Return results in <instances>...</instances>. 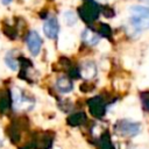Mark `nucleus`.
<instances>
[{
    "label": "nucleus",
    "mask_w": 149,
    "mask_h": 149,
    "mask_svg": "<svg viewBox=\"0 0 149 149\" xmlns=\"http://www.w3.org/2000/svg\"><path fill=\"white\" fill-rule=\"evenodd\" d=\"M129 21L132 27L136 31L149 29V7H144V6L130 7Z\"/></svg>",
    "instance_id": "f257e3e1"
},
{
    "label": "nucleus",
    "mask_w": 149,
    "mask_h": 149,
    "mask_svg": "<svg viewBox=\"0 0 149 149\" xmlns=\"http://www.w3.org/2000/svg\"><path fill=\"white\" fill-rule=\"evenodd\" d=\"M115 129L122 136H135L140 133L141 126L137 122H133L129 120H121L115 126Z\"/></svg>",
    "instance_id": "f03ea898"
},
{
    "label": "nucleus",
    "mask_w": 149,
    "mask_h": 149,
    "mask_svg": "<svg viewBox=\"0 0 149 149\" xmlns=\"http://www.w3.org/2000/svg\"><path fill=\"white\" fill-rule=\"evenodd\" d=\"M26 43H27V48H28L29 52L33 56H37L40 54L41 48H42V38L40 37L37 31H35V30L29 31Z\"/></svg>",
    "instance_id": "7ed1b4c3"
},
{
    "label": "nucleus",
    "mask_w": 149,
    "mask_h": 149,
    "mask_svg": "<svg viewBox=\"0 0 149 149\" xmlns=\"http://www.w3.org/2000/svg\"><path fill=\"white\" fill-rule=\"evenodd\" d=\"M58 31H59V23H58L57 19L54 17V16L48 17L44 21V24H43V33H44V35L48 38H50V40H54V38L57 37Z\"/></svg>",
    "instance_id": "20e7f679"
},
{
    "label": "nucleus",
    "mask_w": 149,
    "mask_h": 149,
    "mask_svg": "<svg viewBox=\"0 0 149 149\" xmlns=\"http://www.w3.org/2000/svg\"><path fill=\"white\" fill-rule=\"evenodd\" d=\"M56 87H57V90H58L59 92H62V93H68V92L72 91L73 85H72V83H71L68 78L62 77V78H58V79H57V81H56Z\"/></svg>",
    "instance_id": "39448f33"
},
{
    "label": "nucleus",
    "mask_w": 149,
    "mask_h": 149,
    "mask_svg": "<svg viewBox=\"0 0 149 149\" xmlns=\"http://www.w3.org/2000/svg\"><path fill=\"white\" fill-rule=\"evenodd\" d=\"M83 40L87 43V44H91V45H93V44H97L98 43V41H99V36L98 35H95L93 31H91L90 29H85L84 31H83Z\"/></svg>",
    "instance_id": "423d86ee"
},
{
    "label": "nucleus",
    "mask_w": 149,
    "mask_h": 149,
    "mask_svg": "<svg viewBox=\"0 0 149 149\" xmlns=\"http://www.w3.org/2000/svg\"><path fill=\"white\" fill-rule=\"evenodd\" d=\"M81 73H83V77H85V78H92L95 74V66H94V64L93 63H85V64H83Z\"/></svg>",
    "instance_id": "0eeeda50"
},
{
    "label": "nucleus",
    "mask_w": 149,
    "mask_h": 149,
    "mask_svg": "<svg viewBox=\"0 0 149 149\" xmlns=\"http://www.w3.org/2000/svg\"><path fill=\"white\" fill-rule=\"evenodd\" d=\"M99 149H115L112 141H111V137L108 135V133H105L100 141H99Z\"/></svg>",
    "instance_id": "6e6552de"
},
{
    "label": "nucleus",
    "mask_w": 149,
    "mask_h": 149,
    "mask_svg": "<svg viewBox=\"0 0 149 149\" xmlns=\"http://www.w3.org/2000/svg\"><path fill=\"white\" fill-rule=\"evenodd\" d=\"M63 21H64V23H65L66 26H69V27L73 26V24L77 22V16H76L74 12H72V10H66V12H64V13H63Z\"/></svg>",
    "instance_id": "1a4fd4ad"
},
{
    "label": "nucleus",
    "mask_w": 149,
    "mask_h": 149,
    "mask_svg": "<svg viewBox=\"0 0 149 149\" xmlns=\"http://www.w3.org/2000/svg\"><path fill=\"white\" fill-rule=\"evenodd\" d=\"M5 62H6L7 66H8L9 69H12L13 71L17 70V63H16V59H15L12 55H7V57L5 58Z\"/></svg>",
    "instance_id": "9d476101"
},
{
    "label": "nucleus",
    "mask_w": 149,
    "mask_h": 149,
    "mask_svg": "<svg viewBox=\"0 0 149 149\" xmlns=\"http://www.w3.org/2000/svg\"><path fill=\"white\" fill-rule=\"evenodd\" d=\"M142 99H143V105H144V107H146L147 109H149V93H146Z\"/></svg>",
    "instance_id": "9b49d317"
},
{
    "label": "nucleus",
    "mask_w": 149,
    "mask_h": 149,
    "mask_svg": "<svg viewBox=\"0 0 149 149\" xmlns=\"http://www.w3.org/2000/svg\"><path fill=\"white\" fill-rule=\"evenodd\" d=\"M2 1V3H5V5H8L9 2H12V0H1Z\"/></svg>",
    "instance_id": "f8f14e48"
},
{
    "label": "nucleus",
    "mask_w": 149,
    "mask_h": 149,
    "mask_svg": "<svg viewBox=\"0 0 149 149\" xmlns=\"http://www.w3.org/2000/svg\"><path fill=\"white\" fill-rule=\"evenodd\" d=\"M142 1H144V2H148V3H149V0H142Z\"/></svg>",
    "instance_id": "ddd939ff"
}]
</instances>
